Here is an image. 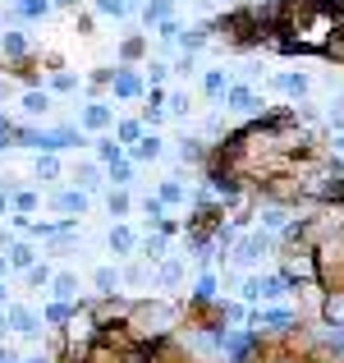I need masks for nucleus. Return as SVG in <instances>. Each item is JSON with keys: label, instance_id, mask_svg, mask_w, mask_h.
Masks as SVG:
<instances>
[{"label": "nucleus", "instance_id": "nucleus-1", "mask_svg": "<svg viewBox=\"0 0 344 363\" xmlns=\"http://www.w3.org/2000/svg\"><path fill=\"white\" fill-rule=\"evenodd\" d=\"M280 33H294L289 46H303V51H308V46L326 42V33H336V14H331L326 5H317V0H289Z\"/></svg>", "mask_w": 344, "mask_h": 363}, {"label": "nucleus", "instance_id": "nucleus-2", "mask_svg": "<svg viewBox=\"0 0 344 363\" xmlns=\"http://www.w3.org/2000/svg\"><path fill=\"white\" fill-rule=\"evenodd\" d=\"M138 331H166V327H175V308L170 303H151V308H138Z\"/></svg>", "mask_w": 344, "mask_h": 363}, {"label": "nucleus", "instance_id": "nucleus-3", "mask_svg": "<svg viewBox=\"0 0 344 363\" xmlns=\"http://www.w3.org/2000/svg\"><path fill=\"white\" fill-rule=\"evenodd\" d=\"M262 253H266V235H253V240H243V248H239V262H257Z\"/></svg>", "mask_w": 344, "mask_h": 363}, {"label": "nucleus", "instance_id": "nucleus-4", "mask_svg": "<svg viewBox=\"0 0 344 363\" xmlns=\"http://www.w3.org/2000/svg\"><path fill=\"white\" fill-rule=\"evenodd\" d=\"M229 101H234V111H253L257 106V97H253V92H243V88L229 92Z\"/></svg>", "mask_w": 344, "mask_h": 363}, {"label": "nucleus", "instance_id": "nucleus-5", "mask_svg": "<svg viewBox=\"0 0 344 363\" xmlns=\"http://www.w3.org/2000/svg\"><path fill=\"white\" fill-rule=\"evenodd\" d=\"M83 207H88L83 194H60V212H83Z\"/></svg>", "mask_w": 344, "mask_h": 363}, {"label": "nucleus", "instance_id": "nucleus-6", "mask_svg": "<svg viewBox=\"0 0 344 363\" xmlns=\"http://www.w3.org/2000/svg\"><path fill=\"white\" fill-rule=\"evenodd\" d=\"M115 92H120V97H133V92H138V79H133V74H120V79H115Z\"/></svg>", "mask_w": 344, "mask_h": 363}, {"label": "nucleus", "instance_id": "nucleus-7", "mask_svg": "<svg viewBox=\"0 0 344 363\" xmlns=\"http://www.w3.org/2000/svg\"><path fill=\"white\" fill-rule=\"evenodd\" d=\"M14 327H18V331H37V318H33L28 308H14Z\"/></svg>", "mask_w": 344, "mask_h": 363}, {"label": "nucleus", "instance_id": "nucleus-8", "mask_svg": "<svg viewBox=\"0 0 344 363\" xmlns=\"http://www.w3.org/2000/svg\"><path fill=\"white\" fill-rule=\"evenodd\" d=\"M23 111H28V116H42V111H46V97H37V92H28V97H23Z\"/></svg>", "mask_w": 344, "mask_h": 363}, {"label": "nucleus", "instance_id": "nucleus-9", "mask_svg": "<svg viewBox=\"0 0 344 363\" xmlns=\"http://www.w3.org/2000/svg\"><path fill=\"white\" fill-rule=\"evenodd\" d=\"M326 318L331 322H344V294H336V299L326 303Z\"/></svg>", "mask_w": 344, "mask_h": 363}, {"label": "nucleus", "instance_id": "nucleus-10", "mask_svg": "<svg viewBox=\"0 0 344 363\" xmlns=\"http://www.w3.org/2000/svg\"><path fill=\"white\" fill-rule=\"evenodd\" d=\"M110 116H106V106H88V124H92V129H97V124H106Z\"/></svg>", "mask_w": 344, "mask_h": 363}, {"label": "nucleus", "instance_id": "nucleus-11", "mask_svg": "<svg viewBox=\"0 0 344 363\" xmlns=\"http://www.w3.org/2000/svg\"><path fill=\"white\" fill-rule=\"evenodd\" d=\"M110 248H129V230H110Z\"/></svg>", "mask_w": 344, "mask_h": 363}, {"label": "nucleus", "instance_id": "nucleus-12", "mask_svg": "<svg viewBox=\"0 0 344 363\" xmlns=\"http://www.w3.org/2000/svg\"><path fill=\"white\" fill-rule=\"evenodd\" d=\"M14 262H18V267H28V262H33V248L18 244V248H14Z\"/></svg>", "mask_w": 344, "mask_h": 363}, {"label": "nucleus", "instance_id": "nucleus-13", "mask_svg": "<svg viewBox=\"0 0 344 363\" xmlns=\"http://www.w3.org/2000/svg\"><path fill=\"white\" fill-rule=\"evenodd\" d=\"M138 152H142V157H161V143H156V138H147V143H142Z\"/></svg>", "mask_w": 344, "mask_h": 363}, {"label": "nucleus", "instance_id": "nucleus-14", "mask_svg": "<svg viewBox=\"0 0 344 363\" xmlns=\"http://www.w3.org/2000/svg\"><path fill=\"white\" fill-rule=\"evenodd\" d=\"M285 92H308V79H285Z\"/></svg>", "mask_w": 344, "mask_h": 363}, {"label": "nucleus", "instance_id": "nucleus-15", "mask_svg": "<svg viewBox=\"0 0 344 363\" xmlns=\"http://www.w3.org/2000/svg\"><path fill=\"white\" fill-rule=\"evenodd\" d=\"M55 294H74V276H60V281H55Z\"/></svg>", "mask_w": 344, "mask_h": 363}, {"label": "nucleus", "instance_id": "nucleus-16", "mask_svg": "<svg viewBox=\"0 0 344 363\" xmlns=\"http://www.w3.org/2000/svg\"><path fill=\"white\" fill-rule=\"evenodd\" d=\"M97 285L101 290H115V272H97Z\"/></svg>", "mask_w": 344, "mask_h": 363}, {"label": "nucleus", "instance_id": "nucleus-17", "mask_svg": "<svg viewBox=\"0 0 344 363\" xmlns=\"http://www.w3.org/2000/svg\"><path fill=\"white\" fill-rule=\"evenodd\" d=\"M101 9L106 14H124V0H101Z\"/></svg>", "mask_w": 344, "mask_h": 363}, {"label": "nucleus", "instance_id": "nucleus-18", "mask_svg": "<svg viewBox=\"0 0 344 363\" xmlns=\"http://www.w3.org/2000/svg\"><path fill=\"white\" fill-rule=\"evenodd\" d=\"M0 363H18V359H14V350H0Z\"/></svg>", "mask_w": 344, "mask_h": 363}, {"label": "nucleus", "instance_id": "nucleus-19", "mask_svg": "<svg viewBox=\"0 0 344 363\" xmlns=\"http://www.w3.org/2000/svg\"><path fill=\"white\" fill-rule=\"evenodd\" d=\"M0 207H5V203H0Z\"/></svg>", "mask_w": 344, "mask_h": 363}]
</instances>
